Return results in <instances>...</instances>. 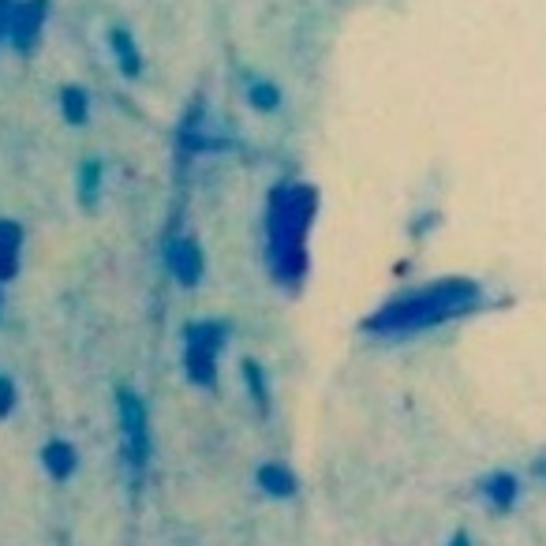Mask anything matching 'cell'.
<instances>
[{"label":"cell","mask_w":546,"mask_h":546,"mask_svg":"<svg viewBox=\"0 0 546 546\" xmlns=\"http://www.w3.org/2000/svg\"><path fill=\"white\" fill-rule=\"evenodd\" d=\"M259 483L266 494H273V498H288L292 490H296V483H292V475L281 472V468H273V464H266L259 472Z\"/></svg>","instance_id":"obj_1"},{"label":"cell","mask_w":546,"mask_h":546,"mask_svg":"<svg viewBox=\"0 0 546 546\" xmlns=\"http://www.w3.org/2000/svg\"><path fill=\"white\" fill-rule=\"evenodd\" d=\"M487 498H490V505L509 509V505L517 502V479H513V475H494L487 483Z\"/></svg>","instance_id":"obj_2"},{"label":"cell","mask_w":546,"mask_h":546,"mask_svg":"<svg viewBox=\"0 0 546 546\" xmlns=\"http://www.w3.org/2000/svg\"><path fill=\"white\" fill-rule=\"evenodd\" d=\"M449 546H472V539H468L464 532H457L453 539H449Z\"/></svg>","instance_id":"obj_3"}]
</instances>
